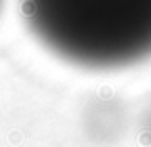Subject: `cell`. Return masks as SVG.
Segmentation results:
<instances>
[{
	"mask_svg": "<svg viewBox=\"0 0 151 147\" xmlns=\"http://www.w3.org/2000/svg\"><path fill=\"white\" fill-rule=\"evenodd\" d=\"M31 34L63 61L90 71L151 57V0H19Z\"/></svg>",
	"mask_w": 151,
	"mask_h": 147,
	"instance_id": "6da1fadb",
	"label": "cell"
},
{
	"mask_svg": "<svg viewBox=\"0 0 151 147\" xmlns=\"http://www.w3.org/2000/svg\"><path fill=\"white\" fill-rule=\"evenodd\" d=\"M0 6H2V0H0Z\"/></svg>",
	"mask_w": 151,
	"mask_h": 147,
	"instance_id": "7a4b0ae2",
	"label": "cell"
}]
</instances>
